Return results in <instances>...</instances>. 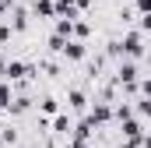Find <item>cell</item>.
<instances>
[{"label":"cell","instance_id":"1","mask_svg":"<svg viewBox=\"0 0 151 148\" xmlns=\"http://www.w3.org/2000/svg\"><path fill=\"white\" fill-rule=\"evenodd\" d=\"M144 53H148L144 32H141L137 25L123 28V36H119V57H123V60H144Z\"/></svg>","mask_w":151,"mask_h":148},{"label":"cell","instance_id":"2","mask_svg":"<svg viewBox=\"0 0 151 148\" xmlns=\"http://www.w3.org/2000/svg\"><path fill=\"white\" fill-rule=\"evenodd\" d=\"M74 123H77V116H70L67 110H60L53 120H49V134L60 138V141H67V138H74Z\"/></svg>","mask_w":151,"mask_h":148},{"label":"cell","instance_id":"3","mask_svg":"<svg viewBox=\"0 0 151 148\" xmlns=\"http://www.w3.org/2000/svg\"><path fill=\"white\" fill-rule=\"evenodd\" d=\"M14 85L11 81H0V113H11V102H14Z\"/></svg>","mask_w":151,"mask_h":148},{"label":"cell","instance_id":"4","mask_svg":"<svg viewBox=\"0 0 151 148\" xmlns=\"http://www.w3.org/2000/svg\"><path fill=\"white\" fill-rule=\"evenodd\" d=\"M53 32L63 36V39H74V21H70V18H56V21H53Z\"/></svg>","mask_w":151,"mask_h":148},{"label":"cell","instance_id":"5","mask_svg":"<svg viewBox=\"0 0 151 148\" xmlns=\"http://www.w3.org/2000/svg\"><path fill=\"white\" fill-rule=\"evenodd\" d=\"M137 28L148 36V32H151V14H137Z\"/></svg>","mask_w":151,"mask_h":148},{"label":"cell","instance_id":"6","mask_svg":"<svg viewBox=\"0 0 151 148\" xmlns=\"http://www.w3.org/2000/svg\"><path fill=\"white\" fill-rule=\"evenodd\" d=\"M134 11L137 14H151V0H134Z\"/></svg>","mask_w":151,"mask_h":148}]
</instances>
